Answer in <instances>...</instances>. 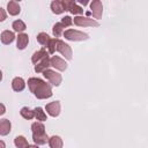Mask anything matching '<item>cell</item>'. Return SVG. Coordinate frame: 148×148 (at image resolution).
<instances>
[{"instance_id":"cell-1","label":"cell","mask_w":148,"mask_h":148,"mask_svg":"<svg viewBox=\"0 0 148 148\" xmlns=\"http://www.w3.org/2000/svg\"><path fill=\"white\" fill-rule=\"evenodd\" d=\"M27 83L30 92H32V95L38 99H46L53 95L51 84L39 77H30Z\"/></svg>"},{"instance_id":"cell-2","label":"cell","mask_w":148,"mask_h":148,"mask_svg":"<svg viewBox=\"0 0 148 148\" xmlns=\"http://www.w3.org/2000/svg\"><path fill=\"white\" fill-rule=\"evenodd\" d=\"M31 62L35 66L36 73H43L50 67V54L46 49H40L31 56Z\"/></svg>"},{"instance_id":"cell-3","label":"cell","mask_w":148,"mask_h":148,"mask_svg":"<svg viewBox=\"0 0 148 148\" xmlns=\"http://www.w3.org/2000/svg\"><path fill=\"white\" fill-rule=\"evenodd\" d=\"M31 132H32V140L35 145L42 146L49 141V135L45 131V125L40 121H35L31 124Z\"/></svg>"},{"instance_id":"cell-4","label":"cell","mask_w":148,"mask_h":148,"mask_svg":"<svg viewBox=\"0 0 148 148\" xmlns=\"http://www.w3.org/2000/svg\"><path fill=\"white\" fill-rule=\"evenodd\" d=\"M62 36L65 37V39L72 40V42H81V40L89 39L88 34H86L83 31H80V30H76V29H67V30L64 31Z\"/></svg>"},{"instance_id":"cell-5","label":"cell","mask_w":148,"mask_h":148,"mask_svg":"<svg viewBox=\"0 0 148 148\" xmlns=\"http://www.w3.org/2000/svg\"><path fill=\"white\" fill-rule=\"evenodd\" d=\"M54 50L56 52H59L65 59L67 60H71L73 58V51H72V47L65 43L64 40L59 39V38H56V44H54Z\"/></svg>"},{"instance_id":"cell-6","label":"cell","mask_w":148,"mask_h":148,"mask_svg":"<svg viewBox=\"0 0 148 148\" xmlns=\"http://www.w3.org/2000/svg\"><path fill=\"white\" fill-rule=\"evenodd\" d=\"M43 75H44V77H45L52 86H54V87L60 86V83L62 82V76H61V74H59L57 71H53V69L47 68V69H45V71L43 72Z\"/></svg>"},{"instance_id":"cell-7","label":"cell","mask_w":148,"mask_h":148,"mask_svg":"<svg viewBox=\"0 0 148 148\" xmlns=\"http://www.w3.org/2000/svg\"><path fill=\"white\" fill-rule=\"evenodd\" d=\"M73 23L77 27H98L99 25V23L96 20L90 18L88 16H82V15L75 16L73 18Z\"/></svg>"},{"instance_id":"cell-8","label":"cell","mask_w":148,"mask_h":148,"mask_svg":"<svg viewBox=\"0 0 148 148\" xmlns=\"http://www.w3.org/2000/svg\"><path fill=\"white\" fill-rule=\"evenodd\" d=\"M62 1H64L65 10L69 12L71 14L76 15V16H79L80 14H83V8L81 6H79L77 2H75L73 0H62Z\"/></svg>"},{"instance_id":"cell-9","label":"cell","mask_w":148,"mask_h":148,"mask_svg":"<svg viewBox=\"0 0 148 148\" xmlns=\"http://www.w3.org/2000/svg\"><path fill=\"white\" fill-rule=\"evenodd\" d=\"M50 66H52L53 68H56L57 71L64 72L67 69L68 64L66 62V60L64 58H60L59 56H52L50 58Z\"/></svg>"},{"instance_id":"cell-10","label":"cell","mask_w":148,"mask_h":148,"mask_svg":"<svg viewBox=\"0 0 148 148\" xmlns=\"http://www.w3.org/2000/svg\"><path fill=\"white\" fill-rule=\"evenodd\" d=\"M45 110H46V113L51 117H58L60 114V111H61V104L59 101H53V102H50L45 105Z\"/></svg>"},{"instance_id":"cell-11","label":"cell","mask_w":148,"mask_h":148,"mask_svg":"<svg viewBox=\"0 0 148 148\" xmlns=\"http://www.w3.org/2000/svg\"><path fill=\"white\" fill-rule=\"evenodd\" d=\"M90 10H91V14L94 16V20H99L102 18V15H103V5L99 0H92L90 2Z\"/></svg>"},{"instance_id":"cell-12","label":"cell","mask_w":148,"mask_h":148,"mask_svg":"<svg viewBox=\"0 0 148 148\" xmlns=\"http://www.w3.org/2000/svg\"><path fill=\"white\" fill-rule=\"evenodd\" d=\"M25 86H27V82H25L24 79L21 77V76H16V77H14V79L12 80V89H13L14 91H16V92L23 91L24 88H25Z\"/></svg>"},{"instance_id":"cell-13","label":"cell","mask_w":148,"mask_h":148,"mask_svg":"<svg viewBox=\"0 0 148 148\" xmlns=\"http://www.w3.org/2000/svg\"><path fill=\"white\" fill-rule=\"evenodd\" d=\"M15 38H16V36H15L14 31H10V30H3V31L1 32V35H0V40H1V43L5 44V45L12 44Z\"/></svg>"},{"instance_id":"cell-14","label":"cell","mask_w":148,"mask_h":148,"mask_svg":"<svg viewBox=\"0 0 148 148\" xmlns=\"http://www.w3.org/2000/svg\"><path fill=\"white\" fill-rule=\"evenodd\" d=\"M29 44V36L28 34H18L16 36V47L18 50H24Z\"/></svg>"},{"instance_id":"cell-15","label":"cell","mask_w":148,"mask_h":148,"mask_svg":"<svg viewBox=\"0 0 148 148\" xmlns=\"http://www.w3.org/2000/svg\"><path fill=\"white\" fill-rule=\"evenodd\" d=\"M50 8H51L52 13L56 14V15H60V14H62L64 12H66L62 0H53V1L51 2V5H50Z\"/></svg>"},{"instance_id":"cell-16","label":"cell","mask_w":148,"mask_h":148,"mask_svg":"<svg viewBox=\"0 0 148 148\" xmlns=\"http://www.w3.org/2000/svg\"><path fill=\"white\" fill-rule=\"evenodd\" d=\"M12 131V123L10 120H8L7 118L0 119V135L1 136H6L10 133Z\"/></svg>"},{"instance_id":"cell-17","label":"cell","mask_w":148,"mask_h":148,"mask_svg":"<svg viewBox=\"0 0 148 148\" xmlns=\"http://www.w3.org/2000/svg\"><path fill=\"white\" fill-rule=\"evenodd\" d=\"M7 12H8V14L12 15V16L18 15L20 12H21V6H20V3H18L17 1H14V0L9 1V2L7 3Z\"/></svg>"},{"instance_id":"cell-18","label":"cell","mask_w":148,"mask_h":148,"mask_svg":"<svg viewBox=\"0 0 148 148\" xmlns=\"http://www.w3.org/2000/svg\"><path fill=\"white\" fill-rule=\"evenodd\" d=\"M49 147L50 148H62L64 146V141L59 135H52L49 138Z\"/></svg>"},{"instance_id":"cell-19","label":"cell","mask_w":148,"mask_h":148,"mask_svg":"<svg viewBox=\"0 0 148 148\" xmlns=\"http://www.w3.org/2000/svg\"><path fill=\"white\" fill-rule=\"evenodd\" d=\"M36 39H37V42H38L42 46H44V47L46 49V46L49 45V43H50V40H51V37H50L46 32H39V34L36 36Z\"/></svg>"},{"instance_id":"cell-20","label":"cell","mask_w":148,"mask_h":148,"mask_svg":"<svg viewBox=\"0 0 148 148\" xmlns=\"http://www.w3.org/2000/svg\"><path fill=\"white\" fill-rule=\"evenodd\" d=\"M34 113H35V118L37 119V121H45L47 120V116H46V112L40 108V106H37L34 109Z\"/></svg>"},{"instance_id":"cell-21","label":"cell","mask_w":148,"mask_h":148,"mask_svg":"<svg viewBox=\"0 0 148 148\" xmlns=\"http://www.w3.org/2000/svg\"><path fill=\"white\" fill-rule=\"evenodd\" d=\"M12 28H13V30H14L15 32L22 34V32L27 29V25H25V23H24L22 20H15V21L13 22V24H12Z\"/></svg>"},{"instance_id":"cell-22","label":"cell","mask_w":148,"mask_h":148,"mask_svg":"<svg viewBox=\"0 0 148 148\" xmlns=\"http://www.w3.org/2000/svg\"><path fill=\"white\" fill-rule=\"evenodd\" d=\"M20 114L22 116V118L27 119V120H31L35 118V113H34V110H31L30 108L28 106H23L21 110H20Z\"/></svg>"},{"instance_id":"cell-23","label":"cell","mask_w":148,"mask_h":148,"mask_svg":"<svg viewBox=\"0 0 148 148\" xmlns=\"http://www.w3.org/2000/svg\"><path fill=\"white\" fill-rule=\"evenodd\" d=\"M65 25L61 23V22H57L54 25H53V28H52V32H53V36L56 37V38H58V37H60V36H62V34H64V31H65Z\"/></svg>"},{"instance_id":"cell-24","label":"cell","mask_w":148,"mask_h":148,"mask_svg":"<svg viewBox=\"0 0 148 148\" xmlns=\"http://www.w3.org/2000/svg\"><path fill=\"white\" fill-rule=\"evenodd\" d=\"M14 145L16 148H27L29 143H28V140L23 135H17L14 139Z\"/></svg>"},{"instance_id":"cell-25","label":"cell","mask_w":148,"mask_h":148,"mask_svg":"<svg viewBox=\"0 0 148 148\" xmlns=\"http://www.w3.org/2000/svg\"><path fill=\"white\" fill-rule=\"evenodd\" d=\"M65 27H69V25H72L73 24V18L71 17V16H64L62 18H61V21H60Z\"/></svg>"},{"instance_id":"cell-26","label":"cell","mask_w":148,"mask_h":148,"mask_svg":"<svg viewBox=\"0 0 148 148\" xmlns=\"http://www.w3.org/2000/svg\"><path fill=\"white\" fill-rule=\"evenodd\" d=\"M6 18H7V12L2 7H0V22H3Z\"/></svg>"},{"instance_id":"cell-27","label":"cell","mask_w":148,"mask_h":148,"mask_svg":"<svg viewBox=\"0 0 148 148\" xmlns=\"http://www.w3.org/2000/svg\"><path fill=\"white\" fill-rule=\"evenodd\" d=\"M5 113H6V106H5V104L0 103V116H2Z\"/></svg>"},{"instance_id":"cell-28","label":"cell","mask_w":148,"mask_h":148,"mask_svg":"<svg viewBox=\"0 0 148 148\" xmlns=\"http://www.w3.org/2000/svg\"><path fill=\"white\" fill-rule=\"evenodd\" d=\"M0 148H6V143L2 140H0Z\"/></svg>"},{"instance_id":"cell-29","label":"cell","mask_w":148,"mask_h":148,"mask_svg":"<svg viewBox=\"0 0 148 148\" xmlns=\"http://www.w3.org/2000/svg\"><path fill=\"white\" fill-rule=\"evenodd\" d=\"M27 148H39L37 145H28V147Z\"/></svg>"},{"instance_id":"cell-30","label":"cell","mask_w":148,"mask_h":148,"mask_svg":"<svg viewBox=\"0 0 148 148\" xmlns=\"http://www.w3.org/2000/svg\"><path fill=\"white\" fill-rule=\"evenodd\" d=\"M2 77H3V74H2V71L0 69V82L2 81Z\"/></svg>"}]
</instances>
